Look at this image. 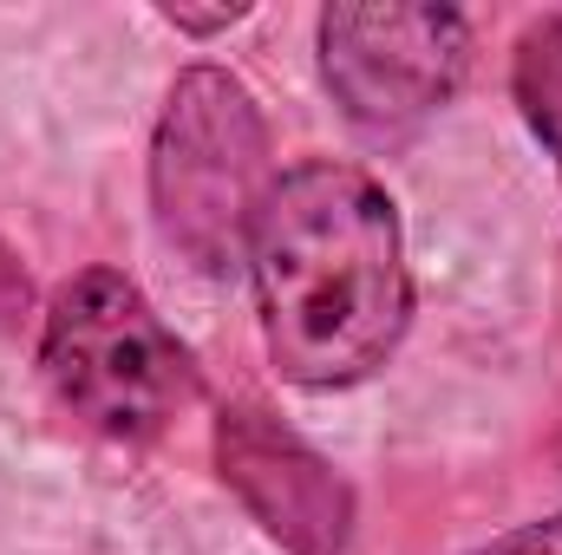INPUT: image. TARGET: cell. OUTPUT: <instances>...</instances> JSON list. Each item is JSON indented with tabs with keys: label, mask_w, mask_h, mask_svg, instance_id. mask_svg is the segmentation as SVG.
Instances as JSON below:
<instances>
[{
	"label": "cell",
	"mask_w": 562,
	"mask_h": 555,
	"mask_svg": "<svg viewBox=\"0 0 562 555\" xmlns=\"http://www.w3.org/2000/svg\"><path fill=\"white\" fill-rule=\"evenodd\" d=\"M249 269L262 294V340L281 380L334 393L373 380L413 320V275L393 196L360 163L281 170Z\"/></svg>",
	"instance_id": "cell-1"
},
{
	"label": "cell",
	"mask_w": 562,
	"mask_h": 555,
	"mask_svg": "<svg viewBox=\"0 0 562 555\" xmlns=\"http://www.w3.org/2000/svg\"><path fill=\"white\" fill-rule=\"evenodd\" d=\"M269 190V125L249 86L223 66H190L170 86L150 144V209L164 242L196 275H236L249 262Z\"/></svg>",
	"instance_id": "cell-2"
},
{
	"label": "cell",
	"mask_w": 562,
	"mask_h": 555,
	"mask_svg": "<svg viewBox=\"0 0 562 555\" xmlns=\"http://www.w3.org/2000/svg\"><path fill=\"white\" fill-rule=\"evenodd\" d=\"M40 366L66 412L119 444L157 438L203 393L190 347L157 320V307L119 269H86L53 294Z\"/></svg>",
	"instance_id": "cell-3"
},
{
	"label": "cell",
	"mask_w": 562,
	"mask_h": 555,
	"mask_svg": "<svg viewBox=\"0 0 562 555\" xmlns=\"http://www.w3.org/2000/svg\"><path fill=\"white\" fill-rule=\"evenodd\" d=\"M471 66V26L458 7L340 0L321 13V79L340 118L373 144L431 125Z\"/></svg>",
	"instance_id": "cell-4"
},
{
	"label": "cell",
	"mask_w": 562,
	"mask_h": 555,
	"mask_svg": "<svg viewBox=\"0 0 562 555\" xmlns=\"http://www.w3.org/2000/svg\"><path fill=\"white\" fill-rule=\"evenodd\" d=\"M216 471L243 497V510L288 555H347V543H353V490L276 412L229 406L216 418Z\"/></svg>",
	"instance_id": "cell-5"
},
{
	"label": "cell",
	"mask_w": 562,
	"mask_h": 555,
	"mask_svg": "<svg viewBox=\"0 0 562 555\" xmlns=\"http://www.w3.org/2000/svg\"><path fill=\"white\" fill-rule=\"evenodd\" d=\"M517 105L562 170V13L530 20V33L517 39Z\"/></svg>",
	"instance_id": "cell-6"
},
{
	"label": "cell",
	"mask_w": 562,
	"mask_h": 555,
	"mask_svg": "<svg viewBox=\"0 0 562 555\" xmlns=\"http://www.w3.org/2000/svg\"><path fill=\"white\" fill-rule=\"evenodd\" d=\"M471 555H562V510L537 517V523H517V530H504L497 543H484Z\"/></svg>",
	"instance_id": "cell-7"
},
{
	"label": "cell",
	"mask_w": 562,
	"mask_h": 555,
	"mask_svg": "<svg viewBox=\"0 0 562 555\" xmlns=\"http://www.w3.org/2000/svg\"><path fill=\"white\" fill-rule=\"evenodd\" d=\"M26 294H33V287H26V269H20V262H13V249L0 242V333H7V327H20Z\"/></svg>",
	"instance_id": "cell-8"
},
{
	"label": "cell",
	"mask_w": 562,
	"mask_h": 555,
	"mask_svg": "<svg viewBox=\"0 0 562 555\" xmlns=\"http://www.w3.org/2000/svg\"><path fill=\"white\" fill-rule=\"evenodd\" d=\"M164 20H170V26H190V33H210V26H229V20H243V7H223V13H183V7H170Z\"/></svg>",
	"instance_id": "cell-9"
}]
</instances>
